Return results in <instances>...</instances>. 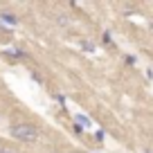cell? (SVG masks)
I'll return each instance as SVG.
<instances>
[{"label":"cell","instance_id":"cell-5","mask_svg":"<svg viewBox=\"0 0 153 153\" xmlns=\"http://www.w3.org/2000/svg\"><path fill=\"white\" fill-rule=\"evenodd\" d=\"M0 153H14L11 149H7V146H0Z\"/></svg>","mask_w":153,"mask_h":153},{"label":"cell","instance_id":"cell-3","mask_svg":"<svg viewBox=\"0 0 153 153\" xmlns=\"http://www.w3.org/2000/svg\"><path fill=\"white\" fill-rule=\"evenodd\" d=\"M0 20H5V23H9V25H16L18 20L14 18V14H0Z\"/></svg>","mask_w":153,"mask_h":153},{"label":"cell","instance_id":"cell-4","mask_svg":"<svg viewBox=\"0 0 153 153\" xmlns=\"http://www.w3.org/2000/svg\"><path fill=\"white\" fill-rule=\"evenodd\" d=\"M81 48H86V50H88V52H92V50H95V48H92V45H90V43H88V41H83V43H81Z\"/></svg>","mask_w":153,"mask_h":153},{"label":"cell","instance_id":"cell-2","mask_svg":"<svg viewBox=\"0 0 153 153\" xmlns=\"http://www.w3.org/2000/svg\"><path fill=\"white\" fill-rule=\"evenodd\" d=\"M90 120L88 117H83V115H76V131H81V128H90Z\"/></svg>","mask_w":153,"mask_h":153},{"label":"cell","instance_id":"cell-1","mask_svg":"<svg viewBox=\"0 0 153 153\" xmlns=\"http://www.w3.org/2000/svg\"><path fill=\"white\" fill-rule=\"evenodd\" d=\"M11 135H14L18 142H27V144L38 142V137H41L38 128L32 126V124H14L11 126Z\"/></svg>","mask_w":153,"mask_h":153}]
</instances>
